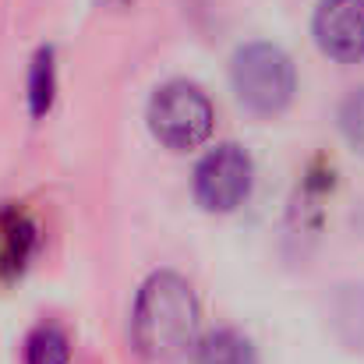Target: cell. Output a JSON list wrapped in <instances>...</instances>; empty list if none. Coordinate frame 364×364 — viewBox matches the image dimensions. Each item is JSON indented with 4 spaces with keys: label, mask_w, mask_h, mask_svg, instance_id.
Masks as SVG:
<instances>
[{
    "label": "cell",
    "mask_w": 364,
    "mask_h": 364,
    "mask_svg": "<svg viewBox=\"0 0 364 364\" xmlns=\"http://www.w3.org/2000/svg\"><path fill=\"white\" fill-rule=\"evenodd\" d=\"M60 92V71H57V46L43 43L32 57H28V71H25V107L32 121H43Z\"/></svg>",
    "instance_id": "52a82bcc"
},
{
    "label": "cell",
    "mask_w": 364,
    "mask_h": 364,
    "mask_svg": "<svg viewBox=\"0 0 364 364\" xmlns=\"http://www.w3.org/2000/svg\"><path fill=\"white\" fill-rule=\"evenodd\" d=\"M195 364H258V350L244 333L223 326L195 340Z\"/></svg>",
    "instance_id": "9c48e42d"
},
{
    "label": "cell",
    "mask_w": 364,
    "mask_h": 364,
    "mask_svg": "<svg viewBox=\"0 0 364 364\" xmlns=\"http://www.w3.org/2000/svg\"><path fill=\"white\" fill-rule=\"evenodd\" d=\"M340 131L350 141V149L364 156V85L350 89L343 96V103H340Z\"/></svg>",
    "instance_id": "30bf717a"
},
{
    "label": "cell",
    "mask_w": 364,
    "mask_h": 364,
    "mask_svg": "<svg viewBox=\"0 0 364 364\" xmlns=\"http://www.w3.org/2000/svg\"><path fill=\"white\" fill-rule=\"evenodd\" d=\"M251 188H255V159L237 141H220L195 163L191 195L205 213L216 216L237 213L251 198Z\"/></svg>",
    "instance_id": "277c9868"
},
{
    "label": "cell",
    "mask_w": 364,
    "mask_h": 364,
    "mask_svg": "<svg viewBox=\"0 0 364 364\" xmlns=\"http://www.w3.org/2000/svg\"><path fill=\"white\" fill-rule=\"evenodd\" d=\"M71 354H75L71 333L53 318L36 322L21 340V364H71Z\"/></svg>",
    "instance_id": "ba28073f"
},
{
    "label": "cell",
    "mask_w": 364,
    "mask_h": 364,
    "mask_svg": "<svg viewBox=\"0 0 364 364\" xmlns=\"http://www.w3.org/2000/svg\"><path fill=\"white\" fill-rule=\"evenodd\" d=\"M230 89L244 110L258 117H276L294 103L297 68L283 46L255 39L237 46L230 57Z\"/></svg>",
    "instance_id": "7a4b0ae2"
},
{
    "label": "cell",
    "mask_w": 364,
    "mask_h": 364,
    "mask_svg": "<svg viewBox=\"0 0 364 364\" xmlns=\"http://www.w3.org/2000/svg\"><path fill=\"white\" fill-rule=\"evenodd\" d=\"M318 50L336 64L364 60V0H318L311 14Z\"/></svg>",
    "instance_id": "5b68a950"
},
{
    "label": "cell",
    "mask_w": 364,
    "mask_h": 364,
    "mask_svg": "<svg viewBox=\"0 0 364 364\" xmlns=\"http://www.w3.org/2000/svg\"><path fill=\"white\" fill-rule=\"evenodd\" d=\"M198 318L202 308L188 276H181L177 269H156L134 290L127 322L131 347L145 361H177L195 347Z\"/></svg>",
    "instance_id": "6da1fadb"
},
{
    "label": "cell",
    "mask_w": 364,
    "mask_h": 364,
    "mask_svg": "<svg viewBox=\"0 0 364 364\" xmlns=\"http://www.w3.org/2000/svg\"><path fill=\"white\" fill-rule=\"evenodd\" d=\"M36 255H39V227H36V220L25 209H18V205L0 209V283L21 279Z\"/></svg>",
    "instance_id": "8992f818"
},
{
    "label": "cell",
    "mask_w": 364,
    "mask_h": 364,
    "mask_svg": "<svg viewBox=\"0 0 364 364\" xmlns=\"http://www.w3.org/2000/svg\"><path fill=\"white\" fill-rule=\"evenodd\" d=\"M145 124H149V134L163 149L191 152V149H202L213 138L216 107L198 82L170 78V82L152 89V96L145 103Z\"/></svg>",
    "instance_id": "3957f363"
},
{
    "label": "cell",
    "mask_w": 364,
    "mask_h": 364,
    "mask_svg": "<svg viewBox=\"0 0 364 364\" xmlns=\"http://www.w3.org/2000/svg\"><path fill=\"white\" fill-rule=\"evenodd\" d=\"M117 4H127V0H117Z\"/></svg>",
    "instance_id": "8fae6325"
}]
</instances>
